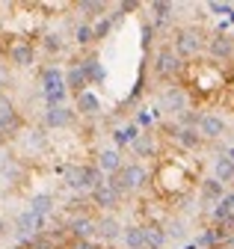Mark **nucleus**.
I'll return each mask as SVG.
<instances>
[{
  "label": "nucleus",
  "instance_id": "1",
  "mask_svg": "<svg viewBox=\"0 0 234 249\" xmlns=\"http://www.w3.org/2000/svg\"><path fill=\"white\" fill-rule=\"evenodd\" d=\"M149 181V172H145V166H139V163H128V166H122L116 175H110V187L119 196H125V193H134V190H139V187Z\"/></svg>",
  "mask_w": 234,
  "mask_h": 249
},
{
  "label": "nucleus",
  "instance_id": "2",
  "mask_svg": "<svg viewBox=\"0 0 234 249\" xmlns=\"http://www.w3.org/2000/svg\"><path fill=\"white\" fill-rule=\"evenodd\" d=\"M101 169L98 166H71L68 172H66V181H68V187L71 190H95V187H101L104 181H101Z\"/></svg>",
  "mask_w": 234,
  "mask_h": 249
},
{
  "label": "nucleus",
  "instance_id": "3",
  "mask_svg": "<svg viewBox=\"0 0 234 249\" xmlns=\"http://www.w3.org/2000/svg\"><path fill=\"white\" fill-rule=\"evenodd\" d=\"M196 131L201 134V140H219V137H225L228 124H225V119L217 116V113H204V116H199Z\"/></svg>",
  "mask_w": 234,
  "mask_h": 249
},
{
  "label": "nucleus",
  "instance_id": "4",
  "mask_svg": "<svg viewBox=\"0 0 234 249\" xmlns=\"http://www.w3.org/2000/svg\"><path fill=\"white\" fill-rule=\"evenodd\" d=\"M187 104H190V98H187V92H184L181 86H169L163 95H160V107H163L166 113H172V116L187 113Z\"/></svg>",
  "mask_w": 234,
  "mask_h": 249
},
{
  "label": "nucleus",
  "instance_id": "5",
  "mask_svg": "<svg viewBox=\"0 0 234 249\" xmlns=\"http://www.w3.org/2000/svg\"><path fill=\"white\" fill-rule=\"evenodd\" d=\"M42 229H45V216H36L33 211H24V213L15 216V231H18L24 240L42 234Z\"/></svg>",
  "mask_w": 234,
  "mask_h": 249
},
{
  "label": "nucleus",
  "instance_id": "6",
  "mask_svg": "<svg viewBox=\"0 0 234 249\" xmlns=\"http://www.w3.org/2000/svg\"><path fill=\"white\" fill-rule=\"evenodd\" d=\"M172 51L178 53V59L181 56H196L201 51V33H196V30H181V33L175 36V48Z\"/></svg>",
  "mask_w": 234,
  "mask_h": 249
},
{
  "label": "nucleus",
  "instance_id": "7",
  "mask_svg": "<svg viewBox=\"0 0 234 249\" xmlns=\"http://www.w3.org/2000/svg\"><path fill=\"white\" fill-rule=\"evenodd\" d=\"M33 59H36V48L27 39H15L9 45V62H12V66L27 69V66H33Z\"/></svg>",
  "mask_w": 234,
  "mask_h": 249
},
{
  "label": "nucleus",
  "instance_id": "8",
  "mask_svg": "<svg viewBox=\"0 0 234 249\" xmlns=\"http://www.w3.org/2000/svg\"><path fill=\"white\" fill-rule=\"evenodd\" d=\"M178 69H181L178 53H175L172 48H163V51L157 53V59H154V71H157L160 77H172V74H178Z\"/></svg>",
  "mask_w": 234,
  "mask_h": 249
},
{
  "label": "nucleus",
  "instance_id": "9",
  "mask_svg": "<svg viewBox=\"0 0 234 249\" xmlns=\"http://www.w3.org/2000/svg\"><path fill=\"white\" fill-rule=\"evenodd\" d=\"M21 128V116L12 110L9 101H0V137H15Z\"/></svg>",
  "mask_w": 234,
  "mask_h": 249
},
{
  "label": "nucleus",
  "instance_id": "10",
  "mask_svg": "<svg viewBox=\"0 0 234 249\" xmlns=\"http://www.w3.org/2000/svg\"><path fill=\"white\" fill-rule=\"evenodd\" d=\"M95 234H98L101 240L113 243V240H119V237H122V223L116 220V216H101V220L95 223Z\"/></svg>",
  "mask_w": 234,
  "mask_h": 249
},
{
  "label": "nucleus",
  "instance_id": "11",
  "mask_svg": "<svg viewBox=\"0 0 234 249\" xmlns=\"http://www.w3.org/2000/svg\"><path fill=\"white\" fill-rule=\"evenodd\" d=\"M208 51H211L214 59H231V56H234V39H231L228 33H217V36L211 39Z\"/></svg>",
  "mask_w": 234,
  "mask_h": 249
},
{
  "label": "nucleus",
  "instance_id": "12",
  "mask_svg": "<svg viewBox=\"0 0 234 249\" xmlns=\"http://www.w3.org/2000/svg\"><path fill=\"white\" fill-rule=\"evenodd\" d=\"M92 205H95V208H104V211H110V208H116V205H119V193H116L113 187L104 181L101 187H95V190H92Z\"/></svg>",
  "mask_w": 234,
  "mask_h": 249
},
{
  "label": "nucleus",
  "instance_id": "13",
  "mask_svg": "<svg viewBox=\"0 0 234 249\" xmlns=\"http://www.w3.org/2000/svg\"><path fill=\"white\" fill-rule=\"evenodd\" d=\"M71 122H74V113L68 107H48V113H45L48 128H68Z\"/></svg>",
  "mask_w": 234,
  "mask_h": 249
},
{
  "label": "nucleus",
  "instance_id": "14",
  "mask_svg": "<svg viewBox=\"0 0 234 249\" xmlns=\"http://www.w3.org/2000/svg\"><path fill=\"white\" fill-rule=\"evenodd\" d=\"M142 243H145V249H163V243H166L163 226H157V223L142 226Z\"/></svg>",
  "mask_w": 234,
  "mask_h": 249
},
{
  "label": "nucleus",
  "instance_id": "15",
  "mask_svg": "<svg viewBox=\"0 0 234 249\" xmlns=\"http://www.w3.org/2000/svg\"><path fill=\"white\" fill-rule=\"evenodd\" d=\"M214 178H217L222 187L234 181V160L228 158V154H219V158L214 160Z\"/></svg>",
  "mask_w": 234,
  "mask_h": 249
},
{
  "label": "nucleus",
  "instance_id": "16",
  "mask_svg": "<svg viewBox=\"0 0 234 249\" xmlns=\"http://www.w3.org/2000/svg\"><path fill=\"white\" fill-rule=\"evenodd\" d=\"M98 169H101V172L116 175V172L122 169V154L116 151V148H104V151L98 154Z\"/></svg>",
  "mask_w": 234,
  "mask_h": 249
},
{
  "label": "nucleus",
  "instance_id": "17",
  "mask_svg": "<svg viewBox=\"0 0 234 249\" xmlns=\"http://www.w3.org/2000/svg\"><path fill=\"white\" fill-rule=\"evenodd\" d=\"M68 231L77 240H89L95 234V220H89V216H74V220L68 223Z\"/></svg>",
  "mask_w": 234,
  "mask_h": 249
},
{
  "label": "nucleus",
  "instance_id": "18",
  "mask_svg": "<svg viewBox=\"0 0 234 249\" xmlns=\"http://www.w3.org/2000/svg\"><path fill=\"white\" fill-rule=\"evenodd\" d=\"M77 110L83 116H98L101 113V98L95 95V92L86 89V92H80V95H77Z\"/></svg>",
  "mask_w": 234,
  "mask_h": 249
},
{
  "label": "nucleus",
  "instance_id": "19",
  "mask_svg": "<svg viewBox=\"0 0 234 249\" xmlns=\"http://www.w3.org/2000/svg\"><path fill=\"white\" fill-rule=\"evenodd\" d=\"M175 142H178L181 148H199L201 145V134L196 131V128H178V131H175Z\"/></svg>",
  "mask_w": 234,
  "mask_h": 249
},
{
  "label": "nucleus",
  "instance_id": "20",
  "mask_svg": "<svg viewBox=\"0 0 234 249\" xmlns=\"http://www.w3.org/2000/svg\"><path fill=\"white\" fill-rule=\"evenodd\" d=\"M42 89H45V95H48V92H56V89H66L63 71L60 69H45L42 71Z\"/></svg>",
  "mask_w": 234,
  "mask_h": 249
},
{
  "label": "nucleus",
  "instance_id": "21",
  "mask_svg": "<svg viewBox=\"0 0 234 249\" xmlns=\"http://www.w3.org/2000/svg\"><path fill=\"white\" fill-rule=\"evenodd\" d=\"M222 196H225V187L217 178H204L201 181V199L204 202H219Z\"/></svg>",
  "mask_w": 234,
  "mask_h": 249
},
{
  "label": "nucleus",
  "instance_id": "22",
  "mask_svg": "<svg viewBox=\"0 0 234 249\" xmlns=\"http://www.w3.org/2000/svg\"><path fill=\"white\" fill-rule=\"evenodd\" d=\"M30 211H33L36 216H45V220H48V213H53V196H50V193L33 196V199H30Z\"/></svg>",
  "mask_w": 234,
  "mask_h": 249
},
{
  "label": "nucleus",
  "instance_id": "23",
  "mask_svg": "<svg viewBox=\"0 0 234 249\" xmlns=\"http://www.w3.org/2000/svg\"><path fill=\"white\" fill-rule=\"evenodd\" d=\"M63 80H66V89H74L77 95H80V92H86V83H89V80H86V74H83V69H80V66L68 69V74H66Z\"/></svg>",
  "mask_w": 234,
  "mask_h": 249
},
{
  "label": "nucleus",
  "instance_id": "24",
  "mask_svg": "<svg viewBox=\"0 0 234 249\" xmlns=\"http://www.w3.org/2000/svg\"><path fill=\"white\" fill-rule=\"evenodd\" d=\"M122 240H125L128 249H145V243H142V226H128V229H122Z\"/></svg>",
  "mask_w": 234,
  "mask_h": 249
},
{
  "label": "nucleus",
  "instance_id": "25",
  "mask_svg": "<svg viewBox=\"0 0 234 249\" xmlns=\"http://www.w3.org/2000/svg\"><path fill=\"white\" fill-rule=\"evenodd\" d=\"M74 42H77V45H92V42H95L92 27H89V24H77V27H74Z\"/></svg>",
  "mask_w": 234,
  "mask_h": 249
},
{
  "label": "nucleus",
  "instance_id": "26",
  "mask_svg": "<svg viewBox=\"0 0 234 249\" xmlns=\"http://www.w3.org/2000/svg\"><path fill=\"white\" fill-rule=\"evenodd\" d=\"M131 145H134V151L139 154V158H145V154H151V151H154V142H151L149 137H145V134H139Z\"/></svg>",
  "mask_w": 234,
  "mask_h": 249
},
{
  "label": "nucleus",
  "instance_id": "27",
  "mask_svg": "<svg viewBox=\"0 0 234 249\" xmlns=\"http://www.w3.org/2000/svg\"><path fill=\"white\" fill-rule=\"evenodd\" d=\"M113 137H116V145H128V142H134L139 134H136V128L131 124V128H119V131H116Z\"/></svg>",
  "mask_w": 234,
  "mask_h": 249
},
{
  "label": "nucleus",
  "instance_id": "28",
  "mask_svg": "<svg viewBox=\"0 0 234 249\" xmlns=\"http://www.w3.org/2000/svg\"><path fill=\"white\" fill-rule=\"evenodd\" d=\"M30 249H56V243H53V237L50 234H36V237H30Z\"/></svg>",
  "mask_w": 234,
  "mask_h": 249
},
{
  "label": "nucleus",
  "instance_id": "29",
  "mask_svg": "<svg viewBox=\"0 0 234 249\" xmlns=\"http://www.w3.org/2000/svg\"><path fill=\"white\" fill-rule=\"evenodd\" d=\"M42 45H45V51H50V53H56V51H63V36H60V33H48Z\"/></svg>",
  "mask_w": 234,
  "mask_h": 249
},
{
  "label": "nucleus",
  "instance_id": "30",
  "mask_svg": "<svg viewBox=\"0 0 234 249\" xmlns=\"http://www.w3.org/2000/svg\"><path fill=\"white\" fill-rule=\"evenodd\" d=\"M172 9H175L172 3H160V0H157V3H151V12H154L157 21H166V18L172 15Z\"/></svg>",
  "mask_w": 234,
  "mask_h": 249
},
{
  "label": "nucleus",
  "instance_id": "31",
  "mask_svg": "<svg viewBox=\"0 0 234 249\" xmlns=\"http://www.w3.org/2000/svg\"><path fill=\"white\" fill-rule=\"evenodd\" d=\"M110 24H113L110 18H101V21H98V27H92V33H95V39H104V36L110 33Z\"/></svg>",
  "mask_w": 234,
  "mask_h": 249
},
{
  "label": "nucleus",
  "instance_id": "32",
  "mask_svg": "<svg viewBox=\"0 0 234 249\" xmlns=\"http://www.w3.org/2000/svg\"><path fill=\"white\" fill-rule=\"evenodd\" d=\"M77 9H80V12H86V15H95V12H101V15H104V9H107V6H104V3H77Z\"/></svg>",
  "mask_w": 234,
  "mask_h": 249
},
{
  "label": "nucleus",
  "instance_id": "33",
  "mask_svg": "<svg viewBox=\"0 0 234 249\" xmlns=\"http://www.w3.org/2000/svg\"><path fill=\"white\" fill-rule=\"evenodd\" d=\"M71 249H98V246H95L92 240H77V243H74Z\"/></svg>",
  "mask_w": 234,
  "mask_h": 249
},
{
  "label": "nucleus",
  "instance_id": "34",
  "mask_svg": "<svg viewBox=\"0 0 234 249\" xmlns=\"http://www.w3.org/2000/svg\"><path fill=\"white\" fill-rule=\"evenodd\" d=\"M169 234H172V237H184V229H181V226H178V223H175V226H172V231H169Z\"/></svg>",
  "mask_w": 234,
  "mask_h": 249
},
{
  "label": "nucleus",
  "instance_id": "35",
  "mask_svg": "<svg viewBox=\"0 0 234 249\" xmlns=\"http://www.w3.org/2000/svg\"><path fill=\"white\" fill-rule=\"evenodd\" d=\"M119 9H122V12H134V9H136V3H134V0H131V3H122Z\"/></svg>",
  "mask_w": 234,
  "mask_h": 249
},
{
  "label": "nucleus",
  "instance_id": "36",
  "mask_svg": "<svg viewBox=\"0 0 234 249\" xmlns=\"http://www.w3.org/2000/svg\"><path fill=\"white\" fill-rule=\"evenodd\" d=\"M211 9H214V12H228V6H225V3H211Z\"/></svg>",
  "mask_w": 234,
  "mask_h": 249
},
{
  "label": "nucleus",
  "instance_id": "37",
  "mask_svg": "<svg viewBox=\"0 0 234 249\" xmlns=\"http://www.w3.org/2000/svg\"><path fill=\"white\" fill-rule=\"evenodd\" d=\"M3 234H6V220L0 216V237H3Z\"/></svg>",
  "mask_w": 234,
  "mask_h": 249
},
{
  "label": "nucleus",
  "instance_id": "38",
  "mask_svg": "<svg viewBox=\"0 0 234 249\" xmlns=\"http://www.w3.org/2000/svg\"><path fill=\"white\" fill-rule=\"evenodd\" d=\"M225 154H228V158H231V160H234V148H228V151H225Z\"/></svg>",
  "mask_w": 234,
  "mask_h": 249
},
{
  "label": "nucleus",
  "instance_id": "39",
  "mask_svg": "<svg viewBox=\"0 0 234 249\" xmlns=\"http://www.w3.org/2000/svg\"><path fill=\"white\" fill-rule=\"evenodd\" d=\"M219 249H222V246H219ZM225 249H228V246H225Z\"/></svg>",
  "mask_w": 234,
  "mask_h": 249
}]
</instances>
